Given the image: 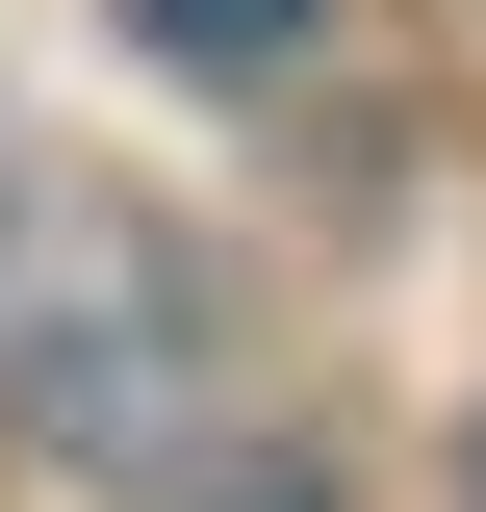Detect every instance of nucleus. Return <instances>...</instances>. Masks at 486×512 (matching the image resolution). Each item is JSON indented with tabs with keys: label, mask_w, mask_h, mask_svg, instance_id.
<instances>
[{
	"label": "nucleus",
	"mask_w": 486,
	"mask_h": 512,
	"mask_svg": "<svg viewBox=\"0 0 486 512\" xmlns=\"http://www.w3.org/2000/svg\"><path fill=\"white\" fill-rule=\"evenodd\" d=\"M461 512H486V461H461Z\"/></svg>",
	"instance_id": "nucleus-3"
},
{
	"label": "nucleus",
	"mask_w": 486,
	"mask_h": 512,
	"mask_svg": "<svg viewBox=\"0 0 486 512\" xmlns=\"http://www.w3.org/2000/svg\"><path fill=\"white\" fill-rule=\"evenodd\" d=\"M0 384L77 410L103 461H154V436H180V384H205L180 231H154L128 180H77V154H26V128H0Z\"/></svg>",
	"instance_id": "nucleus-1"
},
{
	"label": "nucleus",
	"mask_w": 486,
	"mask_h": 512,
	"mask_svg": "<svg viewBox=\"0 0 486 512\" xmlns=\"http://www.w3.org/2000/svg\"><path fill=\"white\" fill-rule=\"evenodd\" d=\"M128 52H180V77H256V52H307V0H128Z\"/></svg>",
	"instance_id": "nucleus-2"
}]
</instances>
